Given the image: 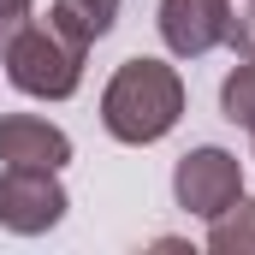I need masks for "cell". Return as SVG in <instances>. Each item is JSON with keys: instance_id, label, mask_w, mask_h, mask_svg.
I'll return each instance as SVG.
<instances>
[{"instance_id": "1", "label": "cell", "mask_w": 255, "mask_h": 255, "mask_svg": "<svg viewBox=\"0 0 255 255\" xmlns=\"http://www.w3.org/2000/svg\"><path fill=\"white\" fill-rule=\"evenodd\" d=\"M184 113V77L166 60H125L101 89V125L119 142H160Z\"/></svg>"}, {"instance_id": "2", "label": "cell", "mask_w": 255, "mask_h": 255, "mask_svg": "<svg viewBox=\"0 0 255 255\" xmlns=\"http://www.w3.org/2000/svg\"><path fill=\"white\" fill-rule=\"evenodd\" d=\"M83 42H71L60 24H18L0 48L6 77L24 89V95H42V101H65L77 83H83Z\"/></svg>"}, {"instance_id": "3", "label": "cell", "mask_w": 255, "mask_h": 255, "mask_svg": "<svg viewBox=\"0 0 255 255\" xmlns=\"http://www.w3.org/2000/svg\"><path fill=\"white\" fill-rule=\"evenodd\" d=\"M65 220V184L48 166H6L0 172V226L18 238L54 232Z\"/></svg>"}, {"instance_id": "4", "label": "cell", "mask_w": 255, "mask_h": 255, "mask_svg": "<svg viewBox=\"0 0 255 255\" xmlns=\"http://www.w3.org/2000/svg\"><path fill=\"white\" fill-rule=\"evenodd\" d=\"M172 196L178 208L196 220H214L220 208H232L244 196V160L226 154V148H190L178 166H172Z\"/></svg>"}, {"instance_id": "5", "label": "cell", "mask_w": 255, "mask_h": 255, "mask_svg": "<svg viewBox=\"0 0 255 255\" xmlns=\"http://www.w3.org/2000/svg\"><path fill=\"white\" fill-rule=\"evenodd\" d=\"M160 36L178 60H202L226 42V0H160Z\"/></svg>"}, {"instance_id": "6", "label": "cell", "mask_w": 255, "mask_h": 255, "mask_svg": "<svg viewBox=\"0 0 255 255\" xmlns=\"http://www.w3.org/2000/svg\"><path fill=\"white\" fill-rule=\"evenodd\" d=\"M0 160L6 166H48L60 172L71 160V136L36 113H0Z\"/></svg>"}, {"instance_id": "7", "label": "cell", "mask_w": 255, "mask_h": 255, "mask_svg": "<svg viewBox=\"0 0 255 255\" xmlns=\"http://www.w3.org/2000/svg\"><path fill=\"white\" fill-rule=\"evenodd\" d=\"M113 18H119V0H54L48 6V24H60L71 42H101L107 30H113Z\"/></svg>"}, {"instance_id": "8", "label": "cell", "mask_w": 255, "mask_h": 255, "mask_svg": "<svg viewBox=\"0 0 255 255\" xmlns=\"http://www.w3.org/2000/svg\"><path fill=\"white\" fill-rule=\"evenodd\" d=\"M208 250L214 255H255V202H232V208H220L214 214V226H208Z\"/></svg>"}, {"instance_id": "9", "label": "cell", "mask_w": 255, "mask_h": 255, "mask_svg": "<svg viewBox=\"0 0 255 255\" xmlns=\"http://www.w3.org/2000/svg\"><path fill=\"white\" fill-rule=\"evenodd\" d=\"M220 113L255 136V60H244L226 83H220Z\"/></svg>"}, {"instance_id": "10", "label": "cell", "mask_w": 255, "mask_h": 255, "mask_svg": "<svg viewBox=\"0 0 255 255\" xmlns=\"http://www.w3.org/2000/svg\"><path fill=\"white\" fill-rule=\"evenodd\" d=\"M226 42L255 60V0H226Z\"/></svg>"}, {"instance_id": "11", "label": "cell", "mask_w": 255, "mask_h": 255, "mask_svg": "<svg viewBox=\"0 0 255 255\" xmlns=\"http://www.w3.org/2000/svg\"><path fill=\"white\" fill-rule=\"evenodd\" d=\"M30 6H36V0H0V42H6L18 24H30Z\"/></svg>"}]
</instances>
